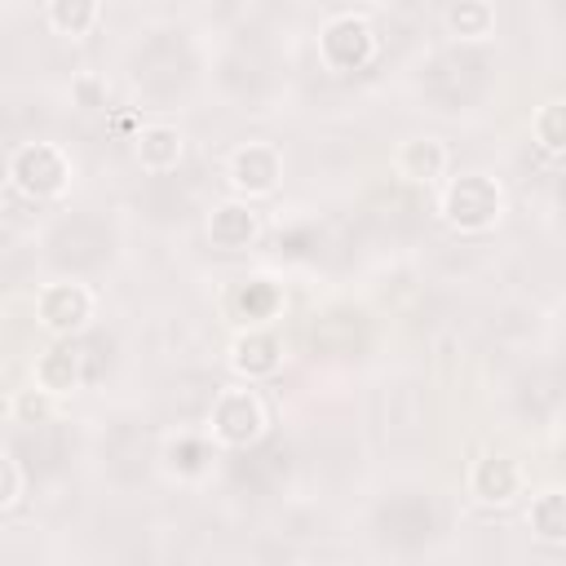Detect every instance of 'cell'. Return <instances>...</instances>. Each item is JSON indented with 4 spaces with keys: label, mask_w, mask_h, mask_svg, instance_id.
Instances as JSON below:
<instances>
[{
    "label": "cell",
    "mask_w": 566,
    "mask_h": 566,
    "mask_svg": "<svg viewBox=\"0 0 566 566\" xmlns=\"http://www.w3.org/2000/svg\"><path fill=\"white\" fill-rule=\"evenodd\" d=\"M509 212V199H504V186L491 177V172H460V177H447L442 181V195H438V217L460 230V234H486L504 221Z\"/></svg>",
    "instance_id": "6da1fadb"
},
{
    "label": "cell",
    "mask_w": 566,
    "mask_h": 566,
    "mask_svg": "<svg viewBox=\"0 0 566 566\" xmlns=\"http://www.w3.org/2000/svg\"><path fill=\"white\" fill-rule=\"evenodd\" d=\"M270 429V411H265V398L252 389V385H226L217 389L212 407H208V442L221 447V451H248L265 438Z\"/></svg>",
    "instance_id": "7a4b0ae2"
},
{
    "label": "cell",
    "mask_w": 566,
    "mask_h": 566,
    "mask_svg": "<svg viewBox=\"0 0 566 566\" xmlns=\"http://www.w3.org/2000/svg\"><path fill=\"white\" fill-rule=\"evenodd\" d=\"M4 177L18 195H27L35 203H49V199H62L71 190L75 164L57 142H22V146L9 150Z\"/></svg>",
    "instance_id": "3957f363"
},
{
    "label": "cell",
    "mask_w": 566,
    "mask_h": 566,
    "mask_svg": "<svg viewBox=\"0 0 566 566\" xmlns=\"http://www.w3.org/2000/svg\"><path fill=\"white\" fill-rule=\"evenodd\" d=\"M376 49H380L376 27H371L363 13H354V9L332 13V18L323 22V31H318V57H323V66L336 71V75H349V71L371 66Z\"/></svg>",
    "instance_id": "277c9868"
},
{
    "label": "cell",
    "mask_w": 566,
    "mask_h": 566,
    "mask_svg": "<svg viewBox=\"0 0 566 566\" xmlns=\"http://www.w3.org/2000/svg\"><path fill=\"white\" fill-rule=\"evenodd\" d=\"M97 314V296L88 283L80 279H62V283H44L35 296V323L53 336V340H71L80 336Z\"/></svg>",
    "instance_id": "5b68a950"
},
{
    "label": "cell",
    "mask_w": 566,
    "mask_h": 566,
    "mask_svg": "<svg viewBox=\"0 0 566 566\" xmlns=\"http://www.w3.org/2000/svg\"><path fill=\"white\" fill-rule=\"evenodd\" d=\"M226 181H230V199L256 203L270 199L283 181V150L270 142H243L230 150L226 159Z\"/></svg>",
    "instance_id": "8992f818"
},
{
    "label": "cell",
    "mask_w": 566,
    "mask_h": 566,
    "mask_svg": "<svg viewBox=\"0 0 566 566\" xmlns=\"http://www.w3.org/2000/svg\"><path fill=\"white\" fill-rule=\"evenodd\" d=\"M469 495L482 504V509H509L526 495V469L522 460L504 455V451H491L482 460H473L469 469Z\"/></svg>",
    "instance_id": "52a82bcc"
},
{
    "label": "cell",
    "mask_w": 566,
    "mask_h": 566,
    "mask_svg": "<svg viewBox=\"0 0 566 566\" xmlns=\"http://www.w3.org/2000/svg\"><path fill=\"white\" fill-rule=\"evenodd\" d=\"M226 363H230V371H234L243 385L270 380V376L283 367V340H279L270 327H239L234 340H230Z\"/></svg>",
    "instance_id": "ba28073f"
},
{
    "label": "cell",
    "mask_w": 566,
    "mask_h": 566,
    "mask_svg": "<svg viewBox=\"0 0 566 566\" xmlns=\"http://www.w3.org/2000/svg\"><path fill=\"white\" fill-rule=\"evenodd\" d=\"M203 234L221 252H243V248H252L261 239V212H256V203L221 199V203H212V212L203 221Z\"/></svg>",
    "instance_id": "9c48e42d"
},
{
    "label": "cell",
    "mask_w": 566,
    "mask_h": 566,
    "mask_svg": "<svg viewBox=\"0 0 566 566\" xmlns=\"http://www.w3.org/2000/svg\"><path fill=\"white\" fill-rule=\"evenodd\" d=\"M283 301H287V296H283V283H274V279H265V274H248V279L230 283V292H226V314L239 318L243 327H265L270 318H279Z\"/></svg>",
    "instance_id": "30bf717a"
},
{
    "label": "cell",
    "mask_w": 566,
    "mask_h": 566,
    "mask_svg": "<svg viewBox=\"0 0 566 566\" xmlns=\"http://www.w3.org/2000/svg\"><path fill=\"white\" fill-rule=\"evenodd\" d=\"M394 168H398V177H407L416 186H438L447 177V168H451V150H447L442 137H429V133L424 137H407L394 150Z\"/></svg>",
    "instance_id": "8fae6325"
},
{
    "label": "cell",
    "mask_w": 566,
    "mask_h": 566,
    "mask_svg": "<svg viewBox=\"0 0 566 566\" xmlns=\"http://www.w3.org/2000/svg\"><path fill=\"white\" fill-rule=\"evenodd\" d=\"M31 385L40 389V394H49L53 402L57 398H71L80 385H84V363H80V354L71 349V345H49L40 358H35V367H31Z\"/></svg>",
    "instance_id": "7c38bea8"
},
{
    "label": "cell",
    "mask_w": 566,
    "mask_h": 566,
    "mask_svg": "<svg viewBox=\"0 0 566 566\" xmlns=\"http://www.w3.org/2000/svg\"><path fill=\"white\" fill-rule=\"evenodd\" d=\"M186 155V137L177 124H142L133 133V159L146 172H172Z\"/></svg>",
    "instance_id": "4fadbf2b"
},
{
    "label": "cell",
    "mask_w": 566,
    "mask_h": 566,
    "mask_svg": "<svg viewBox=\"0 0 566 566\" xmlns=\"http://www.w3.org/2000/svg\"><path fill=\"white\" fill-rule=\"evenodd\" d=\"M526 526L539 544L557 548L566 544V495L562 486H544L539 495H531V509H526Z\"/></svg>",
    "instance_id": "5bb4252c"
},
{
    "label": "cell",
    "mask_w": 566,
    "mask_h": 566,
    "mask_svg": "<svg viewBox=\"0 0 566 566\" xmlns=\"http://www.w3.org/2000/svg\"><path fill=\"white\" fill-rule=\"evenodd\" d=\"M102 13H106V9H102L97 0H49V4H44L49 31H53V35H66V40L93 35L97 22H102Z\"/></svg>",
    "instance_id": "9a60e30c"
},
{
    "label": "cell",
    "mask_w": 566,
    "mask_h": 566,
    "mask_svg": "<svg viewBox=\"0 0 566 566\" xmlns=\"http://www.w3.org/2000/svg\"><path fill=\"white\" fill-rule=\"evenodd\" d=\"M164 464L177 478H203L212 469V442H208V433H177V438H168Z\"/></svg>",
    "instance_id": "2e32d148"
},
{
    "label": "cell",
    "mask_w": 566,
    "mask_h": 566,
    "mask_svg": "<svg viewBox=\"0 0 566 566\" xmlns=\"http://www.w3.org/2000/svg\"><path fill=\"white\" fill-rule=\"evenodd\" d=\"M442 22L460 40H486L495 31V4H486V0H455V4L442 9Z\"/></svg>",
    "instance_id": "e0dca14e"
},
{
    "label": "cell",
    "mask_w": 566,
    "mask_h": 566,
    "mask_svg": "<svg viewBox=\"0 0 566 566\" xmlns=\"http://www.w3.org/2000/svg\"><path fill=\"white\" fill-rule=\"evenodd\" d=\"M531 137H535V146H539L548 159H562V150H566V102H562V97H548V102L531 115Z\"/></svg>",
    "instance_id": "ac0fdd59"
},
{
    "label": "cell",
    "mask_w": 566,
    "mask_h": 566,
    "mask_svg": "<svg viewBox=\"0 0 566 566\" xmlns=\"http://www.w3.org/2000/svg\"><path fill=\"white\" fill-rule=\"evenodd\" d=\"M13 416H18V420H27V424L49 420V416H53V398H49V394H40V389L31 385V389H22V394L13 398Z\"/></svg>",
    "instance_id": "d6986e66"
},
{
    "label": "cell",
    "mask_w": 566,
    "mask_h": 566,
    "mask_svg": "<svg viewBox=\"0 0 566 566\" xmlns=\"http://www.w3.org/2000/svg\"><path fill=\"white\" fill-rule=\"evenodd\" d=\"M22 500V469L9 451H0V513Z\"/></svg>",
    "instance_id": "ffe728a7"
},
{
    "label": "cell",
    "mask_w": 566,
    "mask_h": 566,
    "mask_svg": "<svg viewBox=\"0 0 566 566\" xmlns=\"http://www.w3.org/2000/svg\"><path fill=\"white\" fill-rule=\"evenodd\" d=\"M75 102H80L84 111H102V106H106V84H102L97 75H80V80H75Z\"/></svg>",
    "instance_id": "44dd1931"
},
{
    "label": "cell",
    "mask_w": 566,
    "mask_h": 566,
    "mask_svg": "<svg viewBox=\"0 0 566 566\" xmlns=\"http://www.w3.org/2000/svg\"><path fill=\"white\" fill-rule=\"evenodd\" d=\"M4 199H9V177H4V168H0V212H4Z\"/></svg>",
    "instance_id": "7402d4cb"
},
{
    "label": "cell",
    "mask_w": 566,
    "mask_h": 566,
    "mask_svg": "<svg viewBox=\"0 0 566 566\" xmlns=\"http://www.w3.org/2000/svg\"><path fill=\"white\" fill-rule=\"evenodd\" d=\"M292 566H314V562H292Z\"/></svg>",
    "instance_id": "603a6c76"
}]
</instances>
